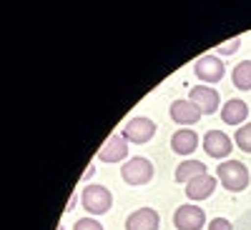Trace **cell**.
Here are the masks:
<instances>
[{"instance_id": "obj_1", "label": "cell", "mask_w": 251, "mask_h": 230, "mask_svg": "<svg viewBox=\"0 0 251 230\" xmlns=\"http://www.w3.org/2000/svg\"><path fill=\"white\" fill-rule=\"evenodd\" d=\"M216 178L219 183L226 188L228 193H244L249 188V168L239 160H224L216 168Z\"/></svg>"}, {"instance_id": "obj_2", "label": "cell", "mask_w": 251, "mask_h": 230, "mask_svg": "<svg viewBox=\"0 0 251 230\" xmlns=\"http://www.w3.org/2000/svg\"><path fill=\"white\" fill-rule=\"evenodd\" d=\"M80 203H83V208H86L91 215H103V213L111 210L113 198H111V190H108V188H103V185H96V183H93V185H86V188H83Z\"/></svg>"}, {"instance_id": "obj_3", "label": "cell", "mask_w": 251, "mask_h": 230, "mask_svg": "<svg viewBox=\"0 0 251 230\" xmlns=\"http://www.w3.org/2000/svg\"><path fill=\"white\" fill-rule=\"evenodd\" d=\"M121 178L128 185H133V188L149 185L153 180V165H151L149 158H141V155L138 158H128L126 165H121Z\"/></svg>"}, {"instance_id": "obj_4", "label": "cell", "mask_w": 251, "mask_h": 230, "mask_svg": "<svg viewBox=\"0 0 251 230\" xmlns=\"http://www.w3.org/2000/svg\"><path fill=\"white\" fill-rule=\"evenodd\" d=\"M128 143H136V145H143L149 143L153 135H156V123L151 118H143V115H136L131 118L128 123L123 125V133H121Z\"/></svg>"}, {"instance_id": "obj_5", "label": "cell", "mask_w": 251, "mask_h": 230, "mask_svg": "<svg viewBox=\"0 0 251 230\" xmlns=\"http://www.w3.org/2000/svg\"><path fill=\"white\" fill-rule=\"evenodd\" d=\"M188 100L201 110V115H214L216 108L221 105V95L211 85H194L191 93H188Z\"/></svg>"}, {"instance_id": "obj_6", "label": "cell", "mask_w": 251, "mask_h": 230, "mask_svg": "<svg viewBox=\"0 0 251 230\" xmlns=\"http://www.w3.org/2000/svg\"><path fill=\"white\" fill-rule=\"evenodd\" d=\"M176 230H201L206 225V213L199 205H178L174 213Z\"/></svg>"}, {"instance_id": "obj_7", "label": "cell", "mask_w": 251, "mask_h": 230, "mask_svg": "<svg viewBox=\"0 0 251 230\" xmlns=\"http://www.w3.org/2000/svg\"><path fill=\"white\" fill-rule=\"evenodd\" d=\"M128 158V140H126L121 133L108 135V140L98 148V160L100 163H121Z\"/></svg>"}, {"instance_id": "obj_8", "label": "cell", "mask_w": 251, "mask_h": 230, "mask_svg": "<svg viewBox=\"0 0 251 230\" xmlns=\"http://www.w3.org/2000/svg\"><path fill=\"white\" fill-rule=\"evenodd\" d=\"M194 73H196V78L203 80V83H219V80L224 78L226 68H224V63H221L219 55H201V58L194 63Z\"/></svg>"}, {"instance_id": "obj_9", "label": "cell", "mask_w": 251, "mask_h": 230, "mask_svg": "<svg viewBox=\"0 0 251 230\" xmlns=\"http://www.w3.org/2000/svg\"><path fill=\"white\" fill-rule=\"evenodd\" d=\"M206 155L211 158H226L228 153L234 150V138H228L224 130H208L201 140Z\"/></svg>"}, {"instance_id": "obj_10", "label": "cell", "mask_w": 251, "mask_h": 230, "mask_svg": "<svg viewBox=\"0 0 251 230\" xmlns=\"http://www.w3.org/2000/svg\"><path fill=\"white\" fill-rule=\"evenodd\" d=\"M158 228H161V215L153 208H138L126 218V230H158Z\"/></svg>"}, {"instance_id": "obj_11", "label": "cell", "mask_w": 251, "mask_h": 230, "mask_svg": "<svg viewBox=\"0 0 251 230\" xmlns=\"http://www.w3.org/2000/svg\"><path fill=\"white\" fill-rule=\"evenodd\" d=\"M169 115L176 125H196L199 118H201V110L191 100H174L171 108H169Z\"/></svg>"}, {"instance_id": "obj_12", "label": "cell", "mask_w": 251, "mask_h": 230, "mask_svg": "<svg viewBox=\"0 0 251 230\" xmlns=\"http://www.w3.org/2000/svg\"><path fill=\"white\" fill-rule=\"evenodd\" d=\"M214 190H216V178H214V175H208V173L194 178L191 183H186V198H188V200H194V203L211 198Z\"/></svg>"}, {"instance_id": "obj_13", "label": "cell", "mask_w": 251, "mask_h": 230, "mask_svg": "<svg viewBox=\"0 0 251 230\" xmlns=\"http://www.w3.org/2000/svg\"><path fill=\"white\" fill-rule=\"evenodd\" d=\"M246 118H249V105L244 100H239V98H231L226 105H221V120L226 125H234V128L239 125L241 128V125L246 123Z\"/></svg>"}, {"instance_id": "obj_14", "label": "cell", "mask_w": 251, "mask_h": 230, "mask_svg": "<svg viewBox=\"0 0 251 230\" xmlns=\"http://www.w3.org/2000/svg\"><path fill=\"white\" fill-rule=\"evenodd\" d=\"M199 135L191 130V128H181L171 135V150L178 153V155H191L196 148H199Z\"/></svg>"}, {"instance_id": "obj_15", "label": "cell", "mask_w": 251, "mask_h": 230, "mask_svg": "<svg viewBox=\"0 0 251 230\" xmlns=\"http://www.w3.org/2000/svg\"><path fill=\"white\" fill-rule=\"evenodd\" d=\"M199 175H206V165L201 163V160H183L178 168H176V183H191L194 178H199Z\"/></svg>"}, {"instance_id": "obj_16", "label": "cell", "mask_w": 251, "mask_h": 230, "mask_svg": "<svg viewBox=\"0 0 251 230\" xmlns=\"http://www.w3.org/2000/svg\"><path fill=\"white\" fill-rule=\"evenodd\" d=\"M231 80L239 90H251V60H241L231 73Z\"/></svg>"}, {"instance_id": "obj_17", "label": "cell", "mask_w": 251, "mask_h": 230, "mask_svg": "<svg viewBox=\"0 0 251 230\" xmlns=\"http://www.w3.org/2000/svg\"><path fill=\"white\" fill-rule=\"evenodd\" d=\"M234 143H236V148H239V150L251 153V123H246V125H241V128H236Z\"/></svg>"}, {"instance_id": "obj_18", "label": "cell", "mask_w": 251, "mask_h": 230, "mask_svg": "<svg viewBox=\"0 0 251 230\" xmlns=\"http://www.w3.org/2000/svg\"><path fill=\"white\" fill-rule=\"evenodd\" d=\"M241 48V38H231V40H226V43H221L219 48H216V53L219 55H231V53H236Z\"/></svg>"}, {"instance_id": "obj_19", "label": "cell", "mask_w": 251, "mask_h": 230, "mask_svg": "<svg viewBox=\"0 0 251 230\" xmlns=\"http://www.w3.org/2000/svg\"><path fill=\"white\" fill-rule=\"evenodd\" d=\"M73 230H103V225L96 218H80V220H75Z\"/></svg>"}, {"instance_id": "obj_20", "label": "cell", "mask_w": 251, "mask_h": 230, "mask_svg": "<svg viewBox=\"0 0 251 230\" xmlns=\"http://www.w3.org/2000/svg\"><path fill=\"white\" fill-rule=\"evenodd\" d=\"M206 228H208V230H234V225L228 223L226 218H214V220L208 223Z\"/></svg>"}, {"instance_id": "obj_21", "label": "cell", "mask_w": 251, "mask_h": 230, "mask_svg": "<svg viewBox=\"0 0 251 230\" xmlns=\"http://www.w3.org/2000/svg\"><path fill=\"white\" fill-rule=\"evenodd\" d=\"M75 203H78V195L73 193V195H71V203L66 205V213H71V210H73V208H75Z\"/></svg>"}, {"instance_id": "obj_22", "label": "cell", "mask_w": 251, "mask_h": 230, "mask_svg": "<svg viewBox=\"0 0 251 230\" xmlns=\"http://www.w3.org/2000/svg\"><path fill=\"white\" fill-rule=\"evenodd\" d=\"M93 170H96V165H91V168H88V173H86V175H83V180H88V178L93 175Z\"/></svg>"}, {"instance_id": "obj_23", "label": "cell", "mask_w": 251, "mask_h": 230, "mask_svg": "<svg viewBox=\"0 0 251 230\" xmlns=\"http://www.w3.org/2000/svg\"><path fill=\"white\" fill-rule=\"evenodd\" d=\"M58 230H63V225H58Z\"/></svg>"}]
</instances>
